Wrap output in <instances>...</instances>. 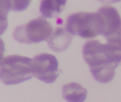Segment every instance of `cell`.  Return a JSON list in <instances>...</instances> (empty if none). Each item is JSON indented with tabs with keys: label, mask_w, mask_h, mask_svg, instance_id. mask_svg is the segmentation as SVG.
<instances>
[{
	"label": "cell",
	"mask_w": 121,
	"mask_h": 102,
	"mask_svg": "<svg viewBox=\"0 0 121 102\" xmlns=\"http://www.w3.org/2000/svg\"><path fill=\"white\" fill-rule=\"evenodd\" d=\"M82 53L95 79L102 83H108L121 63V38L108 40L105 44L99 40H89L84 44Z\"/></svg>",
	"instance_id": "obj_1"
},
{
	"label": "cell",
	"mask_w": 121,
	"mask_h": 102,
	"mask_svg": "<svg viewBox=\"0 0 121 102\" xmlns=\"http://www.w3.org/2000/svg\"><path fill=\"white\" fill-rule=\"evenodd\" d=\"M65 28L71 35L90 39L102 35L104 21L102 16L97 12H79L67 17Z\"/></svg>",
	"instance_id": "obj_2"
},
{
	"label": "cell",
	"mask_w": 121,
	"mask_h": 102,
	"mask_svg": "<svg viewBox=\"0 0 121 102\" xmlns=\"http://www.w3.org/2000/svg\"><path fill=\"white\" fill-rule=\"evenodd\" d=\"M32 59L20 55H9L1 59L0 77L6 85H14L32 76Z\"/></svg>",
	"instance_id": "obj_3"
},
{
	"label": "cell",
	"mask_w": 121,
	"mask_h": 102,
	"mask_svg": "<svg viewBox=\"0 0 121 102\" xmlns=\"http://www.w3.org/2000/svg\"><path fill=\"white\" fill-rule=\"evenodd\" d=\"M53 32L51 23L42 16L17 26L14 30L13 36L18 42L31 44L49 40Z\"/></svg>",
	"instance_id": "obj_4"
},
{
	"label": "cell",
	"mask_w": 121,
	"mask_h": 102,
	"mask_svg": "<svg viewBox=\"0 0 121 102\" xmlns=\"http://www.w3.org/2000/svg\"><path fill=\"white\" fill-rule=\"evenodd\" d=\"M32 76L47 83H52L59 75L58 61L54 55L42 53L32 58Z\"/></svg>",
	"instance_id": "obj_5"
},
{
	"label": "cell",
	"mask_w": 121,
	"mask_h": 102,
	"mask_svg": "<svg viewBox=\"0 0 121 102\" xmlns=\"http://www.w3.org/2000/svg\"><path fill=\"white\" fill-rule=\"evenodd\" d=\"M99 12L104 21V30L102 35L106 41L121 38V17L116 8L112 6H104Z\"/></svg>",
	"instance_id": "obj_6"
},
{
	"label": "cell",
	"mask_w": 121,
	"mask_h": 102,
	"mask_svg": "<svg viewBox=\"0 0 121 102\" xmlns=\"http://www.w3.org/2000/svg\"><path fill=\"white\" fill-rule=\"evenodd\" d=\"M73 40V36L65 28L57 27L48 40V45L54 52H62L66 50Z\"/></svg>",
	"instance_id": "obj_7"
},
{
	"label": "cell",
	"mask_w": 121,
	"mask_h": 102,
	"mask_svg": "<svg viewBox=\"0 0 121 102\" xmlns=\"http://www.w3.org/2000/svg\"><path fill=\"white\" fill-rule=\"evenodd\" d=\"M62 95L68 102H84L87 98V90L77 83H70L64 85Z\"/></svg>",
	"instance_id": "obj_8"
},
{
	"label": "cell",
	"mask_w": 121,
	"mask_h": 102,
	"mask_svg": "<svg viewBox=\"0 0 121 102\" xmlns=\"http://www.w3.org/2000/svg\"><path fill=\"white\" fill-rule=\"evenodd\" d=\"M65 3L66 1H42L40 3V11L45 18H52L62 12Z\"/></svg>",
	"instance_id": "obj_9"
}]
</instances>
